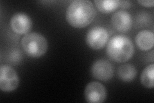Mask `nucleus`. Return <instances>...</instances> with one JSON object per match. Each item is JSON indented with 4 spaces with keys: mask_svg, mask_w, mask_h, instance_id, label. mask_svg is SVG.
<instances>
[{
    "mask_svg": "<svg viewBox=\"0 0 154 103\" xmlns=\"http://www.w3.org/2000/svg\"><path fill=\"white\" fill-rule=\"evenodd\" d=\"M94 4L98 11L103 14H110L119 7L120 1L118 0H95Z\"/></svg>",
    "mask_w": 154,
    "mask_h": 103,
    "instance_id": "f8f14e48",
    "label": "nucleus"
},
{
    "mask_svg": "<svg viewBox=\"0 0 154 103\" xmlns=\"http://www.w3.org/2000/svg\"><path fill=\"white\" fill-rule=\"evenodd\" d=\"M109 34L102 27H94L91 28L86 34L85 42L88 46L94 50H99L107 45Z\"/></svg>",
    "mask_w": 154,
    "mask_h": 103,
    "instance_id": "20e7f679",
    "label": "nucleus"
},
{
    "mask_svg": "<svg viewBox=\"0 0 154 103\" xmlns=\"http://www.w3.org/2000/svg\"><path fill=\"white\" fill-rule=\"evenodd\" d=\"M84 97L86 102L89 103H102L107 98V90L102 83L92 81L86 85Z\"/></svg>",
    "mask_w": 154,
    "mask_h": 103,
    "instance_id": "423d86ee",
    "label": "nucleus"
},
{
    "mask_svg": "<svg viewBox=\"0 0 154 103\" xmlns=\"http://www.w3.org/2000/svg\"><path fill=\"white\" fill-rule=\"evenodd\" d=\"M131 7V3L129 1H120L119 7L123 9H127Z\"/></svg>",
    "mask_w": 154,
    "mask_h": 103,
    "instance_id": "2eb2a0df",
    "label": "nucleus"
},
{
    "mask_svg": "<svg viewBox=\"0 0 154 103\" xmlns=\"http://www.w3.org/2000/svg\"><path fill=\"white\" fill-rule=\"evenodd\" d=\"M117 74L122 81L131 82L136 77L137 70L131 64H124L119 67Z\"/></svg>",
    "mask_w": 154,
    "mask_h": 103,
    "instance_id": "9b49d317",
    "label": "nucleus"
},
{
    "mask_svg": "<svg viewBox=\"0 0 154 103\" xmlns=\"http://www.w3.org/2000/svg\"><path fill=\"white\" fill-rule=\"evenodd\" d=\"M137 3L141 5L144 7H153L154 5V1L153 0H146V1H144V0H141V1H137Z\"/></svg>",
    "mask_w": 154,
    "mask_h": 103,
    "instance_id": "4468645a",
    "label": "nucleus"
},
{
    "mask_svg": "<svg viewBox=\"0 0 154 103\" xmlns=\"http://www.w3.org/2000/svg\"><path fill=\"white\" fill-rule=\"evenodd\" d=\"M111 24L117 31L127 32L132 26V18L131 14L125 11L116 12L111 17Z\"/></svg>",
    "mask_w": 154,
    "mask_h": 103,
    "instance_id": "1a4fd4ad",
    "label": "nucleus"
},
{
    "mask_svg": "<svg viewBox=\"0 0 154 103\" xmlns=\"http://www.w3.org/2000/svg\"><path fill=\"white\" fill-rule=\"evenodd\" d=\"M96 15V8L91 1L75 0L66 10V19L71 27L82 28L89 25L94 21Z\"/></svg>",
    "mask_w": 154,
    "mask_h": 103,
    "instance_id": "f257e3e1",
    "label": "nucleus"
},
{
    "mask_svg": "<svg viewBox=\"0 0 154 103\" xmlns=\"http://www.w3.org/2000/svg\"><path fill=\"white\" fill-rule=\"evenodd\" d=\"M21 45L26 54L32 58H39L47 52L48 43L42 34L37 32L28 33L23 36Z\"/></svg>",
    "mask_w": 154,
    "mask_h": 103,
    "instance_id": "7ed1b4c3",
    "label": "nucleus"
},
{
    "mask_svg": "<svg viewBox=\"0 0 154 103\" xmlns=\"http://www.w3.org/2000/svg\"><path fill=\"white\" fill-rule=\"evenodd\" d=\"M154 65L150 64L147 66L141 73V82L143 86L147 88H153L154 86Z\"/></svg>",
    "mask_w": 154,
    "mask_h": 103,
    "instance_id": "ddd939ff",
    "label": "nucleus"
},
{
    "mask_svg": "<svg viewBox=\"0 0 154 103\" xmlns=\"http://www.w3.org/2000/svg\"><path fill=\"white\" fill-rule=\"evenodd\" d=\"M11 27L12 30L17 34H28L32 27V21L27 14L18 12L14 14L11 19Z\"/></svg>",
    "mask_w": 154,
    "mask_h": 103,
    "instance_id": "6e6552de",
    "label": "nucleus"
},
{
    "mask_svg": "<svg viewBox=\"0 0 154 103\" xmlns=\"http://www.w3.org/2000/svg\"><path fill=\"white\" fill-rule=\"evenodd\" d=\"M106 53L114 62L125 63L132 57L134 47L128 37L122 35L115 36L108 41Z\"/></svg>",
    "mask_w": 154,
    "mask_h": 103,
    "instance_id": "f03ea898",
    "label": "nucleus"
},
{
    "mask_svg": "<svg viewBox=\"0 0 154 103\" xmlns=\"http://www.w3.org/2000/svg\"><path fill=\"white\" fill-rule=\"evenodd\" d=\"M19 83V76L11 66L2 65L0 66V90L5 92L16 90Z\"/></svg>",
    "mask_w": 154,
    "mask_h": 103,
    "instance_id": "39448f33",
    "label": "nucleus"
},
{
    "mask_svg": "<svg viewBox=\"0 0 154 103\" xmlns=\"http://www.w3.org/2000/svg\"><path fill=\"white\" fill-rule=\"evenodd\" d=\"M135 41L138 48L141 50H150L153 48L154 45L153 32L148 30L140 31L136 35Z\"/></svg>",
    "mask_w": 154,
    "mask_h": 103,
    "instance_id": "9d476101",
    "label": "nucleus"
},
{
    "mask_svg": "<svg viewBox=\"0 0 154 103\" xmlns=\"http://www.w3.org/2000/svg\"><path fill=\"white\" fill-rule=\"evenodd\" d=\"M92 76L96 79L108 81L113 77L114 68L111 63L105 60H96L91 68Z\"/></svg>",
    "mask_w": 154,
    "mask_h": 103,
    "instance_id": "0eeeda50",
    "label": "nucleus"
}]
</instances>
